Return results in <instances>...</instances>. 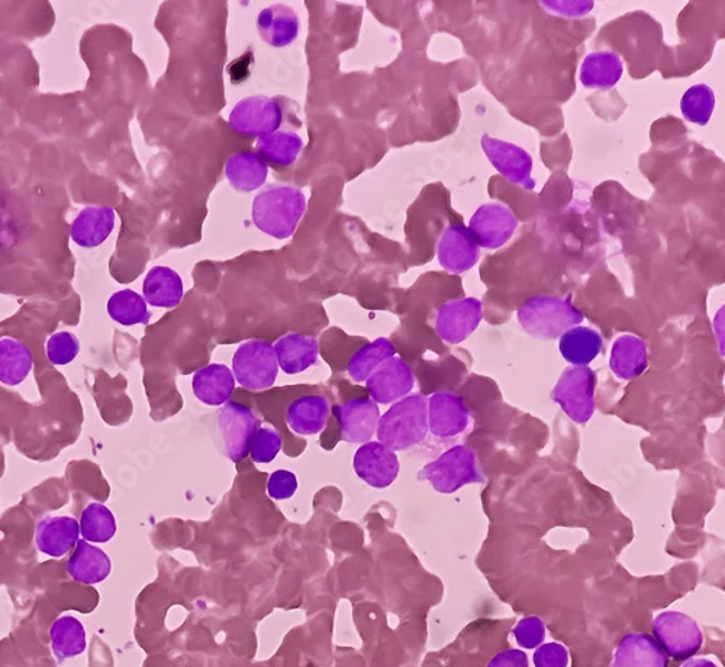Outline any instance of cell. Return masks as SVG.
<instances>
[{"instance_id":"1","label":"cell","mask_w":725,"mask_h":667,"mask_svg":"<svg viewBox=\"0 0 725 667\" xmlns=\"http://www.w3.org/2000/svg\"><path fill=\"white\" fill-rule=\"evenodd\" d=\"M307 211V196L302 189L290 184H276L263 190L253 201L252 217L256 228L271 238H290Z\"/></svg>"},{"instance_id":"2","label":"cell","mask_w":725,"mask_h":667,"mask_svg":"<svg viewBox=\"0 0 725 667\" xmlns=\"http://www.w3.org/2000/svg\"><path fill=\"white\" fill-rule=\"evenodd\" d=\"M428 430V398L414 394L394 402L377 424V442L392 451H408L424 442Z\"/></svg>"},{"instance_id":"3","label":"cell","mask_w":725,"mask_h":667,"mask_svg":"<svg viewBox=\"0 0 725 667\" xmlns=\"http://www.w3.org/2000/svg\"><path fill=\"white\" fill-rule=\"evenodd\" d=\"M516 316L524 331L537 340H557L585 321L569 298L548 294L526 300Z\"/></svg>"},{"instance_id":"4","label":"cell","mask_w":725,"mask_h":667,"mask_svg":"<svg viewBox=\"0 0 725 667\" xmlns=\"http://www.w3.org/2000/svg\"><path fill=\"white\" fill-rule=\"evenodd\" d=\"M419 476L431 484L440 494H452L465 485L482 483L478 456L473 449L457 444L438 456L436 461L427 463L419 472Z\"/></svg>"},{"instance_id":"5","label":"cell","mask_w":725,"mask_h":667,"mask_svg":"<svg viewBox=\"0 0 725 667\" xmlns=\"http://www.w3.org/2000/svg\"><path fill=\"white\" fill-rule=\"evenodd\" d=\"M235 381L250 391H265L274 387L279 364L274 344L262 340L244 342L233 356Z\"/></svg>"},{"instance_id":"6","label":"cell","mask_w":725,"mask_h":667,"mask_svg":"<svg viewBox=\"0 0 725 667\" xmlns=\"http://www.w3.org/2000/svg\"><path fill=\"white\" fill-rule=\"evenodd\" d=\"M597 374L589 367H571L558 378L552 391L557 402L575 423H588L595 413Z\"/></svg>"},{"instance_id":"7","label":"cell","mask_w":725,"mask_h":667,"mask_svg":"<svg viewBox=\"0 0 725 667\" xmlns=\"http://www.w3.org/2000/svg\"><path fill=\"white\" fill-rule=\"evenodd\" d=\"M654 641L675 660H690L704 645L699 624L686 614L667 611L654 618Z\"/></svg>"},{"instance_id":"8","label":"cell","mask_w":725,"mask_h":667,"mask_svg":"<svg viewBox=\"0 0 725 667\" xmlns=\"http://www.w3.org/2000/svg\"><path fill=\"white\" fill-rule=\"evenodd\" d=\"M284 109L267 96H250L234 106L228 116L230 128L239 137L260 138L279 131Z\"/></svg>"},{"instance_id":"9","label":"cell","mask_w":725,"mask_h":667,"mask_svg":"<svg viewBox=\"0 0 725 667\" xmlns=\"http://www.w3.org/2000/svg\"><path fill=\"white\" fill-rule=\"evenodd\" d=\"M218 428L225 455L238 463L250 453L252 440L260 429V420L250 407L230 401L220 411Z\"/></svg>"},{"instance_id":"10","label":"cell","mask_w":725,"mask_h":667,"mask_svg":"<svg viewBox=\"0 0 725 667\" xmlns=\"http://www.w3.org/2000/svg\"><path fill=\"white\" fill-rule=\"evenodd\" d=\"M519 224L510 207L500 203H489L473 213L468 229L479 247L498 249L510 243Z\"/></svg>"},{"instance_id":"11","label":"cell","mask_w":725,"mask_h":667,"mask_svg":"<svg viewBox=\"0 0 725 667\" xmlns=\"http://www.w3.org/2000/svg\"><path fill=\"white\" fill-rule=\"evenodd\" d=\"M482 301L473 298L447 301L438 309L436 329L447 344L459 345L468 340L482 322Z\"/></svg>"},{"instance_id":"12","label":"cell","mask_w":725,"mask_h":667,"mask_svg":"<svg viewBox=\"0 0 725 667\" xmlns=\"http://www.w3.org/2000/svg\"><path fill=\"white\" fill-rule=\"evenodd\" d=\"M482 150L491 164L498 171L510 180L512 184L520 185L525 190L535 187V180L531 177L533 173V157L515 143L502 141L487 136L482 137Z\"/></svg>"},{"instance_id":"13","label":"cell","mask_w":725,"mask_h":667,"mask_svg":"<svg viewBox=\"0 0 725 667\" xmlns=\"http://www.w3.org/2000/svg\"><path fill=\"white\" fill-rule=\"evenodd\" d=\"M353 463L355 475L372 488H390L399 475L398 455L381 442L362 444L355 452Z\"/></svg>"},{"instance_id":"14","label":"cell","mask_w":725,"mask_h":667,"mask_svg":"<svg viewBox=\"0 0 725 667\" xmlns=\"http://www.w3.org/2000/svg\"><path fill=\"white\" fill-rule=\"evenodd\" d=\"M332 413L339 421L341 438L345 442L364 444L375 438L381 410L372 398H351L343 405L332 407Z\"/></svg>"},{"instance_id":"15","label":"cell","mask_w":725,"mask_h":667,"mask_svg":"<svg viewBox=\"0 0 725 667\" xmlns=\"http://www.w3.org/2000/svg\"><path fill=\"white\" fill-rule=\"evenodd\" d=\"M415 387L414 370L404 359L391 358L366 381L369 396L376 405H394L408 397Z\"/></svg>"},{"instance_id":"16","label":"cell","mask_w":725,"mask_h":667,"mask_svg":"<svg viewBox=\"0 0 725 667\" xmlns=\"http://www.w3.org/2000/svg\"><path fill=\"white\" fill-rule=\"evenodd\" d=\"M437 258L446 271L463 275L479 262L480 247L465 225L452 224L438 240Z\"/></svg>"},{"instance_id":"17","label":"cell","mask_w":725,"mask_h":667,"mask_svg":"<svg viewBox=\"0 0 725 667\" xmlns=\"http://www.w3.org/2000/svg\"><path fill=\"white\" fill-rule=\"evenodd\" d=\"M468 406L457 394L438 391L428 400V430L438 439L459 437L469 428Z\"/></svg>"},{"instance_id":"18","label":"cell","mask_w":725,"mask_h":667,"mask_svg":"<svg viewBox=\"0 0 725 667\" xmlns=\"http://www.w3.org/2000/svg\"><path fill=\"white\" fill-rule=\"evenodd\" d=\"M117 213L109 206H87L78 212L71 226L73 243L82 248H98L115 229Z\"/></svg>"},{"instance_id":"19","label":"cell","mask_w":725,"mask_h":667,"mask_svg":"<svg viewBox=\"0 0 725 667\" xmlns=\"http://www.w3.org/2000/svg\"><path fill=\"white\" fill-rule=\"evenodd\" d=\"M81 527L75 517H45L36 526V548L51 558H63L76 548Z\"/></svg>"},{"instance_id":"20","label":"cell","mask_w":725,"mask_h":667,"mask_svg":"<svg viewBox=\"0 0 725 667\" xmlns=\"http://www.w3.org/2000/svg\"><path fill=\"white\" fill-rule=\"evenodd\" d=\"M611 667H669V657L649 634L631 633L618 645Z\"/></svg>"},{"instance_id":"21","label":"cell","mask_w":725,"mask_h":667,"mask_svg":"<svg viewBox=\"0 0 725 667\" xmlns=\"http://www.w3.org/2000/svg\"><path fill=\"white\" fill-rule=\"evenodd\" d=\"M277 364L286 375H298L313 367L320 356V345L316 337L302 333H288L276 342Z\"/></svg>"},{"instance_id":"22","label":"cell","mask_w":725,"mask_h":667,"mask_svg":"<svg viewBox=\"0 0 725 667\" xmlns=\"http://www.w3.org/2000/svg\"><path fill=\"white\" fill-rule=\"evenodd\" d=\"M299 17L286 4H274L258 13L257 30L262 40L275 49H285L298 39Z\"/></svg>"},{"instance_id":"23","label":"cell","mask_w":725,"mask_h":667,"mask_svg":"<svg viewBox=\"0 0 725 667\" xmlns=\"http://www.w3.org/2000/svg\"><path fill=\"white\" fill-rule=\"evenodd\" d=\"M331 405L324 396L297 398L286 411V423L298 437H316L326 429Z\"/></svg>"},{"instance_id":"24","label":"cell","mask_w":725,"mask_h":667,"mask_svg":"<svg viewBox=\"0 0 725 667\" xmlns=\"http://www.w3.org/2000/svg\"><path fill=\"white\" fill-rule=\"evenodd\" d=\"M237 386L233 370L224 364H211L193 375L192 390L206 406L221 407L230 402Z\"/></svg>"},{"instance_id":"25","label":"cell","mask_w":725,"mask_h":667,"mask_svg":"<svg viewBox=\"0 0 725 667\" xmlns=\"http://www.w3.org/2000/svg\"><path fill=\"white\" fill-rule=\"evenodd\" d=\"M225 175L238 193H252L263 187L269 177V165L257 152L238 151L225 162Z\"/></svg>"},{"instance_id":"26","label":"cell","mask_w":725,"mask_h":667,"mask_svg":"<svg viewBox=\"0 0 725 667\" xmlns=\"http://www.w3.org/2000/svg\"><path fill=\"white\" fill-rule=\"evenodd\" d=\"M184 287L182 277L173 268H151L142 282V298L151 308L174 309L182 303Z\"/></svg>"},{"instance_id":"27","label":"cell","mask_w":725,"mask_h":667,"mask_svg":"<svg viewBox=\"0 0 725 667\" xmlns=\"http://www.w3.org/2000/svg\"><path fill=\"white\" fill-rule=\"evenodd\" d=\"M113 562L108 553L86 540H78L67 562V572L76 582L95 585L108 579Z\"/></svg>"},{"instance_id":"28","label":"cell","mask_w":725,"mask_h":667,"mask_svg":"<svg viewBox=\"0 0 725 667\" xmlns=\"http://www.w3.org/2000/svg\"><path fill=\"white\" fill-rule=\"evenodd\" d=\"M609 367L618 378L625 379V381L640 377L649 367L648 345L637 336L618 337L612 346Z\"/></svg>"},{"instance_id":"29","label":"cell","mask_w":725,"mask_h":667,"mask_svg":"<svg viewBox=\"0 0 725 667\" xmlns=\"http://www.w3.org/2000/svg\"><path fill=\"white\" fill-rule=\"evenodd\" d=\"M625 66L616 53L589 54L580 67V83L586 89L609 90L621 80Z\"/></svg>"},{"instance_id":"30","label":"cell","mask_w":725,"mask_h":667,"mask_svg":"<svg viewBox=\"0 0 725 667\" xmlns=\"http://www.w3.org/2000/svg\"><path fill=\"white\" fill-rule=\"evenodd\" d=\"M34 358L24 342L15 337H0V383L17 387L30 377Z\"/></svg>"},{"instance_id":"31","label":"cell","mask_w":725,"mask_h":667,"mask_svg":"<svg viewBox=\"0 0 725 667\" xmlns=\"http://www.w3.org/2000/svg\"><path fill=\"white\" fill-rule=\"evenodd\" d=\"M257 154L267 162V165L277 169H288L298 160L303 150L302 138L289 131H276L269 136L257 138Z\"/></svg>"},{"instance_id":"32","label":"cell","mask_w":725,"mask_h":667,"mask_svg":"<svg viewBox=\"0 0 725 667\" xmlns=\"http://www.w3.org/2000/svg\"><path fill=\"white\" fill-rule=\"evenodd\" d=\"M603 349V337L594 329L576 326L561 337V354L574 367H588Z\"/></svg>"},{"instance_id":"33","label":"cell","mask_w":725,"mask_h":667,"mask_svg":"<svg viewBox=\"0 0 725 667\" xmlns=\"http://www.w3.org/2000/svg\"><path fill=\"white\" fill-rule=\"evenodd\" d=\"M395 355V345L387 337H377L351 355L348 364L349 377L354 383H366L379 367Z\"/></svg>"},{"instance_id":"34","label":"cell","mask_w":725,"mask_h":667,"mask_svg":"<svg viewBox=\"0 0 725 667\" xmlns=\"http://www.w3.org/2000/svg\"><path fill=\"white\" fill-rule=\"evenodd\" d=\"M51 647L58 661L82 655L86 650V630L82 622L71 615L55 620L51 627Z\"/></svg>"},{"instance_id":"35","label":"cell","mask_w":725,"mask_h":667,"mask_svg":"<svg viewBox=\"0 0 725 667\" xmlns=\"http://www.w3.org/2000/svg\"><path fill=\"white\" fill-rule=\"evenodd\" d=\"M81 535L89 544H108L117 535L118 525L114 513L104 504L92 503L82 512Z\"/></svg>"},{"instance_id":"36","label":"cell","mask_w":725,"mask_h":667,"mask_svg":"<svg viewBox=\"0 0 725 667\" xmlns=\"http://www.w3.org/2000/svg\"><path fill=\"white\" fill-rule=\"evenodd\" d=\"M108 314L122 326H137L150 322L151 313L145 298L131 289H124L110 295Z\"/></svg>"},{"instance_id":"37","label":"cell","mask_w":725,"mask_h":667,"mask_svg":"<svg viewBox=\"0 0 725 667\" xmlns=\"http://www.w3.org/2000/svg\"><path fill=\"white\" fill-rule=\"evenodd\" d=\"M715 109V95L708 85L690 87L682 96L681 112L691 123L705 127L713 118Z\"/></svg>"},{"instance_id":"38","label":"cell","mask_w":725,"mask_h":667,"mask_svg":"<svg viewBox=\"0 0 725 667\" xmlns=\"http://www.w3.org/2000/svg\"><path fill=\"white\" fill-rule=\"evenodd\" d=\"M45 351H47L51 364L64 367L77 358L78 352H81V342L72 332H57L50 336Z\"/></svg>"},{"instance_id":"39","label":"cell","mask_w":725,"mask_h":667,"mask_svg":"<svg viewBox=\"0 0 725 667\" xmlns=\"http://www.w3.org/2000/svg\"><path fill=\"white\" fill-rule=\"evenodd\" d=\"M284 447L280 434L271 428H260L252 440V460L256 463H270L276 460Z\"/></svg>"},{"instance_id":"40","label":"cell","mask_w":725,"mask_h":667,"mask_svg":"<svg viewBox=\"0 0 725 667\" xmlns=\"http://www.w3.org/2000/svg\"><path fill=\"white\" fill-rule=\"evenodd\" d=\"M516 643L521 647L535 648L543 645L544 637H546V625L542 618L535 617V615H530L520 620L519 624L515 625L512 630Z\"/></svg>"},{"instance_id":"41","label":"cell","mask_w":725,"mask_h":667,"mask_svg":"<svg viewBox=\"0 0 725 667\" xmlns=\"http://www.w3.org/2000/svg\"><path fill=\"white\" fill-rule=\"evenodd\" d=\"M298 491V478L294 472L279 470L270 475L269 483H267V494L276 502H284V499L292 498Z\"/></svg>"},{"instance_id":"42","label":"cell","mask_w":725,"mask_h":667,"mask_svg":"<svg viewBox=\"0 0 725 667\" xmlns=\"http://www.w3.org/2000/svg\"><path fill=\"white\" fill-rule=\"evenodd\" d=\"M535 667H567L569 665V652L558 643H547L540 646L534 653Z\"/></svg>"},{"instance_id":"43","label":"cell","mask_w":725,"mask_h":667,"mask_svg":"<svg viewBox=\"0 0 725 667\" xmlns=\"http://www.w3.org/2000/svg\"><path fill=\"white\" fill-rule=\"evenodd\" d=\"M546 11L566 18L584 17L594 9V2H542Z\"/></svg>"},{"instance_id":"44","label":"cell","mask_w":725,"mask_h":667,"mask_svg":"<svg viewBox=\"0 0 725 667\" xmlns=\"http://www.w3.org/2000/svg\"><path fill=\"white\" fill-rule=\"evenodd\" d=\"M488 667H529V657L516 648H508V650L497 653L489 661Z\"/></svg>"},{"instance_id":"45","label":"cell","mask_w":725,"mask_h":667,"mask_svg":"<svg viewBox=\"0 0 725 667\" xmlns=\"http://www.w3.org/2000/svg\"><path fill=\"white\" fill-rule=\"evenodd\" d=\"M682 667H717L708 659H690Z\"/></svg>"}]
</instances>
